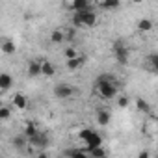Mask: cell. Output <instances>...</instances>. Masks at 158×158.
I'll list each match as a JSON object with an SVG mask.
<instances>
[{
	"mask_svg": "<svg viewBox=\"0 0 158 158\" xmlns=\"http://www.w3.org/2000/svg\"><path fill=\"white\" fill-rule=\"evenodd\" d=\"M95 88H97V91H99V95L102 99H114V97H117V88L114 84V78L108 76V74H102V76L97 78V80H95Z\"/></svg>",
	"mask_w": 158,
	"mask_h": 158,
	"instance_id": "6da1fadb",
	"label": "cell"
},
{
	"mask_svg": "<svg viewBox=\"0 0 158 158\" xmlns=\"http://www.w3.org/2000/svg\"><path fill=\"white\" fill-rule=\"evenodd\" d=\"M112 52H114V58L117 60V63H121V65H127V63H128L130 50H128V47L123 43V39L114 41V45H112Z\"/></svg>",
	"mask_w": 158,
	"mask_h": 158,
	"instance_id": "7a4b0ae2",
	"label": "cell"
},
{
	"mask_svg": "<svg viewBox=\"0 0 158 158\" xmlns=\"http://www.w3.org/2000/svg\"><path fill=\"white\" fill-rule=\"evenodd\" d=\"M28 145H32V147H35V149H43V147L48 145V136H47L45 132H39V130H37L34 136L28 138Z\"/></svg>",
	"mask_w": 158,
	"mask_h": 158,
	"instance_id": "3957f363",
	"label": "cell"
},
{
	"mask_svg": "<svg viewBox=\"0 0 158 158\" xmlns=\"http://www.w3.org/2000/svg\"><path fill=\"white\" fill-rule=\"evenodd\" d=\"M54 95H56L58 99H71V97L74 95V88L69 86V84H58V86L54 88Z\"/></svg>",
	"mask_w": 158,
	"mask_h": 158,
	"instance_id": "277c9868",
	"label": "cell"
},
{
	"mask_svg": "<svg viewBox=\"0 0 158 158\" xmlns=\"http://www.w3.org/2000/svg\"><path fill=\"white\" fill-rule=\"evenodd\" d=\"M80 15H82V24H84L86 28H93V26L97 24V13H95L93 10L80 11Z\"/></svg>",
	"mask_w": 158,
	"mask_h": 158,
	"instance_id": "5b68a950",
	"label": "cell"
},
{
	"mask_svg": "<svg viewBox=\"0 0 158 158\" xmlns=\"http://www.w3.org/2000/svg\"><path fill=\"white\" fill-rule=\"evenodd\" d=\"M67 6H69V10H73V11H86V10H91L89 0H67Z\"/></svg>",
	"mask_w": 158,
	"mask_h": 158,
	"instance_id": "8992f818",
	"label": "cell"
},
{
	"mask_svg": "<svg viewBox=\"0 0 158 158\" xmlns=\"http://www.w3.org/2000/svg\"><path fill=\"white\" fill-rule=\"evenodd\" d=\"M0 50H2V54L11 56V54L17 52V45H15L10 37H2V39H0Z\"/></svg>",
	"mask_w": 158,
	"mask_h": 158,
	"instance_id": "52a82bcc",
	"label": "cell"
},
{
	"mask_svg": "<svg viewBox=\"0 0 158 158\" xmlns=\"http://www.w3.org/2000/svg\"><path fill=\"white\" fill-rule=\"evenodd\" d=\"M86 143V152L89 151V149H95V147H99V145H102V136H99L95 130L89 134V138L84 141Z\"/></svg>",
	"mask_w": 158,
	"mask_h": 158,
	"instance_id": "ba28073f",
	"label": "cell"
},
{
	"mask_svg": "<svg viewBox=\"0 0 158 158\" xmlns=\"http://www.w3.org/2000/svg\"><path fill=\"white\" fill-rule=\"evenodd\" d=\"M13 88V76L10 73H0V91H8Z\"/></svg>",
	"mask_w": 158,
	"mask_h": 158,
	"instance_id": "9c48e42d",
	"label": "cell"
},
{
	"mask_svg": "<svg viewBox=\"0 0 158 158\" xmlns=\"http://www.w3.org/2000/svg\"><path fill=\"white\" fill-rule=\"evenodd\" d=\"M110 119H112V114H110V110H106V108H101V110H97V123H99L101 127H106V125L110 123Z\"/></svg>",
	"mask_w": 158,
	"mask_h": 158,
	"instance_id": "30bf717a",
	"label": "cell"
},
{
	"mask_svg": "<svg viewBox=\"0 0 158 158\" xmlns=\"http://www.w3.org/2000/svg\"><path fill=\"white\" fill-rule=\"evenodd\" d=\"M28 76H39L41 74V60H32L30 63H28Z\"/></svg>",
	"mask_w": 158,
	"mask_h": 158,
	"instance_id": "8fae6325",
	"label": "cell"
},
{
	"mask_svg": "<svg viewBox=\"0 0 158 158\" xmlns=\"http://www.w3.org/2000/svg\"><path fill=\"white\" fill-rule=\"evenodd\" d=\"M11 101H13V106H15L17 110H26V106H28V99H26L23 93H15Z\"/></svg>",
	"mask_w": 158,
	"mask_h": 158,
	"instance_id": "7c38bea8",
	"label": "cell"
},
{
	"mask_svg": "<svg viewBox=\"0 0 158 158\" xmlns=\"http://www.w3.org/2000/svg\"><path fill=\"white\" fill-rule=\"evenodd\" d=\"M41 74L43 76H54L56 74V69H54V65L50 63V61H47V60H41Z\"/></svg>",
	"mask_w": 158,
	"mask_h": 158,
	"instance_id": "4fadbf2b",
	"label": "cell"
},
{
	"mask_svg": "<svg viewBox=\"0 0 158 158\" xmlns=\"http://www.w3.org/2000/svg\"><path fill=\"white\" fill-rule=\"evenodd\" d=\"M11 143H13V147H15L17 151H24V147L28 145V138H26L24 134H19V136H15V138H13V141H11Z\"/></svg>",
	"mask_w": 158,
	"mask_h": 158,
	"instance_id": "5bb4252c",
	"label": "cell"
},
{
	"mask_svg": "<svg viewBox=\"0 0 158 158\" xmlns=\"http://www.w3.org/2000/svg\"><path fill=\"white\" fill-rule=\"evenodd\" d=\"M121 6V0H102L101 2V8L106 10V11H114Z\"/></svg>",
	"mask_w": 158,
	"mask_h": 158,
	"instance_id": "9a60e30c",
	"label": "cell"
},
{
	"mask_svg": "<svg viewBox=\"0 0 158 158\" xmlns=\"http://www.w3.org/2000/svg\"><path fill=\"white\" fill-rule=\"evenodd\" d=\"M82 63H84V58H80V56H76V58H69L65 65H67V69H69V71H76V69L80 67Z\"/></svg>",
	"mask_w": 158,
	"mask_h": 158,
	"instance_id": "2e32d148",
	"label": "cell"
},
{
	"mask_svg": "<svg viewBox=\"0 0 158 158\" xmlns=\"http://www.w3.org/2000/svg\"><path fill=\"white\" fill-rule=\"evenodd\" d=\"M152 26H154V24H152L151 19H139V21H138V30H139V32H151Z\"/></svg>",
	"mask_w": 158,
	"mask_h": 158,
	"instance_id": "e0dca14e",
	"label": "cell"
},
{
	"mask_svg": "<svg viewBox=\"0 0 158 158\" xmlns=\"http://www.w3.org/2000/svg\"><path fill=\"white\" fill-rule=\"evenodd\" d=\"M37 130H39V128L35 127L34 121H26V123H24V130H23V134H24L26 138H30V136H34Z\"/></svg>",
	"mask_w": 158,
	"mask_h": 158,
	"instance_id": "ac0fdd59",
	"label": "cell"
},
{
	"mask_svg": "<svg viewBox=\"0 0 158 158\" xmlns=\"http://www.w3.org/2000/svg\"><path fill=\"white\" fill-rule=\"evenodd\" d=\"M136 108L138 112H143V114H151V106L145 99H136Z\"/></svg>",
	"mask_w": 158,
	"mask_h": 158,
	"instance_id": "d6986e66",
	"label": "cell"
},
{
	"mask_svg": "<svg viewBox=\"0 0 158 158\" xmlns=\"http://www.w3.org/2000/svg\"><path fill=\"white\" fill-rule=\"evenodd\" d=\"M88 154H89V156H93V158H104L108 152L102 149V145H99V147H95V149H89V151H88Z\"/></svg>",
	"mask_w": 158,
	"mask_h": 158,
	"instance_id": "ffe728a7",
	"label": "cell"
},
{
	"mask_svg": "<svg viewBox=\"0 0 158 158\" xmlns=\"http://www.w3.org/2000/svg\"><path fill=\"white\" fill-rule=\"evenodd\" d=\"M50 41H52V43H56V45H60L61 41H65L63 32H61V30H54V32L50 34Z\"/></svg>",
	"mask_w": 158,
	"mask_h": 158,
	"instance_id": "44dd1931",
	"label": "cell"
},
{
	"mask_svg": "<svg viewBox=\"0 0 158 158\" xmlns=\"http://www.w3.org/2000/svg\"><path fill=\"white\" fill-rule=\"evenodd\" d=\"M147 61H149V65H151V71H156V69H158V54H156V52H151L149 58H147Z\"/></svg>",
	"mask_w": 158,
	"mask_h": 158,
	"instance_id": "7402d4cb",
	"label": "cell"
},
{
	"mask_svg": "<svg viewBox=\"0 0 158 158\" xmlns=\"http://www.w3.org/2000/svg\"><path fill=\"white\" fill-rule=\"evenodd\" d=\"M11 117V108L10 106H0V121H8Z\"/></svg>",
	"mask_w": 158,
	"mask_h": 158,
	"instance_id": "603a6c76",
	"label": "cell"
},
{
	"mask_svg": "<svg viewBox=\"0 0 158 158\" xmlns=\"http://www.w3.org/2000/svg\"><path fill=\"white\" fill-rule=\"evenodd\" d=\"M73 26L74 28H82L84 24H82V15H80V11H74V15H73Z\"/></svg>",
	"mask_w": 158,
	"mask_h": 158,
	"instance_id": "cb8c5ba5",
	"label": "cell"
},
{
	"mask_svg": "<svg viewBox=\"0 0 158 158\" xmlns=\"http://www.w3.org/2000/svg\"><path fill=\"white\" fill-rule=\"evenodd\" d=\"M74 35H76V28H74V26L69 28L67 32H63V37H65L67 41H74Z\"/></svg>",
	"mask_w": 158,
	"mask_h": 158,
	"instance_id": "d4e9b609",
	"label": "cell"
},
{
	"mask_svg": "<svg viewBox=\"0 0 158 158\" xmlns=\"http://www.w3.org/2000/svg\"><path fill=\"white\" fill-rule=\"evenodd\" d=\"M117 106H119V108H127V106H128V97H127V95H121V97L117 99Z\"/></svg>",
	"mask_w": 158,
	"mask_h": 158,
	"instance_id": "484cf974",
	"label": "cell"
},
{
	"mask_svg": "<svg viewBox=\"0 0 158 158\" xmlns=\"http://www.w3.org/2000/svg\"><path fill=\"white\" fill-rule=\"evenodd\" d=\"M78 56V52H76V48H73V47H69V48H65V58L69 60V58H76Z\"/></svg>",
	"mask_w": 158,
	"mask_h": 158,
	"instance_id": "4316f807",
	"label": "cell"
},
{
	"mask_svg": "<svg viewBox=\"0 0 158 158\" xmlns=\"http://www.w3.org/2000/svg\"><path fill=\"white\" fill-rule=\"evenodd\" d=\"M91 132H93L91 128H82V130H80V134H78V136H80V139H84V141H86V139L89 138V134H91Z\"/></svg>",
	"mask_w": 158,
	"mask_h": 158,
	"instance_id": "83f0119b",
	"label": "cell"
},
{
	"mask_svg": "<svg viewBox=\"0 0 158 158\" xmlns=\"http://www.w3.org/2000/svg\"><path fill=\"white\" fill-rule=\"evenodd\" d=\"M138 156H139V158H149V152H147V151H143V152H139Z\"/></svg>",
	"mask_w": 158,
	"mask_h": 158,
	"instance_id": "f1b7e54d",
	"label": "cell"
},
{
	"mask_svg": "<svg viewBox=\"0 0 158 158\" xmlns=\"http://www.w3.org/2000/svg\"><path fill=\"white\" fill-rule=\"evenodd\" d=\"M132 2H134V4H141V2H143V0H132Z\"/></svg>",
	"mask_w": 158,
	"mask_h": 158,
	"instance_id": "f546056e",
	"label": "cell"
}]
</instances>
